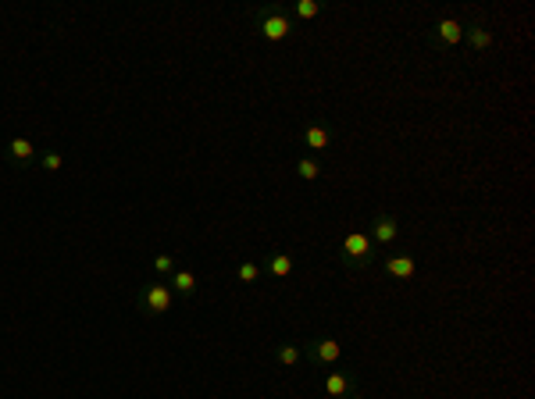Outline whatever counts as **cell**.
Listing matches in <instances>:
<instances>
[{
    "mask_svg": "<svg viewBox=\"0 0 535 399\" xmlns=\"http://www.w3.org/2000/svg\"><path fill=\"white\" fill-rule=\"evenodd\" d=\"M432 43L443 47V50L460 47V43H464V22H457V18H439V22L432 26Z\"/></svg>",
    "mask_w": 535,
    "mask_h": 399,
    "instance_id": "obj_7",
    "label": "cell"
},
{
    "mask_svg": "<svg viewBox=\"0 0 535 399\" xmlns=\"http://www.w3.org/2000/svg\"><path fill=\"white\" fill-rule=\"evenodd\" d=\"M297 175H300L304 182H318V179H322V164H318L314 157H300V161H297Z\"/></svg>",
    "mask_w": 535,
    "mask_h": 399,
    "instance_id": "obj_16",
    "label": "cell"
},
{
    "mask_svg": "<svg viewBox=\"0 0 535 399\" xmlns=\"http://www.w3.org/2000/svg\"><path fill=\"white\" fill-rule=\"evenodd\" d=\"M325 11V4H318V0H297L293 4V15L300 18V22H311V18H318Z\"/></svg>",
    "mask_w": 535,
    "mask_h": 399,
    "instance_id": "obj_15",
    "label": "cell"
},
{
    "mask_svg": "<svg viewBox=\"0 0 535 399\" xmlns=\"http://www.w3.org/2000/svg\"><path fill=\"white\" fill-rule=\"evenodd\" d=\"M264 271H260V264H253V260H243L239 267H235V278L243 282V285H250V282H257Z\"/></svg>",
    "mask_w": 535,
    "mask_h": 399,
    "instance_id": "obj_17",
    "label": "cell"
},
{
    "mask_svg": "<svg viewBox=\"0 0 535 399\" xmlns=\"http://www.w3.org/2000/svg\"><path fill=\"white\" fill-rule=\"evenodd\" d=\"M40 164H43V171H61V164H65V161H61V154H43V157H40Z\"/></svg>",
    "mask_w": 535,
    "mask_h": 399,
    "instance_id": "obj_18",
    "label": "cell"
},
{
    "mask_svg": "<svg viewBox=\"0 0 535 399\" xmlns=\"http://www.w3.org/2000/svg\"><path fill=\"white\" fill-rule=\"evenodd\" d=\"M293 267H297V260H293L290 253L275 250V253H268V257H264V267H260V271H268L272 278H290V275H293Z\"/></svg>",
    "mask_w": 535,
    "mask_h": 399,
    "instance_id": "obj_11",
    "label": "cell"
},
{
    "mask_svg": "<svg viewBox=\"0 0 535 399\" xmlns=\"http://www.w3.org/2000/svg\"><path fill=\"white\" fill-rule=\"evenodd\" d=\"M375 243H371V235L364 232V228H354V232H346L343 235V243H339V264L343 267H350V271H361V267H368L371 260H375Z\"/></svg>",
    "mask_w": 535,
    "mask_h": 399,
    "instance_id": "obj_1",
    "label": "cell"
},
{
    "mask_svg": "<svg viewBox=\"0 0 535 399\" xmlns=\"http://www.w3.org/2000/svg\"><path fill=\"white\" fill-rule=\"evenodd\" d=\"M464 43H467L471 54H489V50H492V29L475 18V22L464 26Z\"/></svg>",
    "mask_w": 535,
    "mask_h": 399,
    "instance_id": "obj_8",
    "label": "cell"
},
{
    "mask_svg": "<svg viewBox=\"0 0 535 399\" xmlns=\"http://www.w3.org/2000/svg\"><path fill=\"white\" fill-rule=\"evenodd\" d=\"M382 271H386V278H393V282H410V278L418 275V257H414L410 250L389 253V257H382Z\"/></svg>",
    "mask_w": 535,
    "mask_h": 399,
    "instance_id": "obj_6",
    "label": "cell"
},
{
    "mask_svg": "<svg viewBox=\"0 0 535 399\" xmlns=\"http://www.w3.org/2000/svg\"><path fill=\"white\" fill-rule=\"evenodd\" d=\"M368 235H371L375 250H389V246L400 239V218H396V214H386V211H382V214H375V218H371V232H368Z\"/></svg>",
    "mask_w": 535,
    "mask_h": 399,
    "instance_id": "obj_5",
    "label": "cell"
},
{
    "mask_svg": "<svg viewBox=\"0 0 535 399\" xmlns=\"http://www.w3.org/2000/svg\"><path fill=\"white\" fill-rule=\"evenodd\" d=\"M154 271H157V275H171V257H168V253H157V257H154Z\"/></svg>",
    "mask_w": 535,
    "mask_h": 399,
    "instance_id": "obj_19",
    "label": "cell"
},
{
    "mask_svg": "<svg viewBox=\"0 0 535 399\" xmlns=\"http://www.w3.org/2000/svg\"><path fill=\"white\" fill-rule=\"evenodd\" d=\"M257 29H260V36H264L268 43H282V40L293 36V18L286 15V8L268 4V8L257 11Z\"/></svg>",
    "mask_w": 535,
    "mask_h": 399,
    "instance_id": "obj_2",
    "label": "cell"
},
{
    "mask_svg": "<svg viewBox=\"0 0 535 399\" xmlns=\"http://www.w3.org/2000/svg\"><path fill=\"white\" fill-rule=\"evenodd\" d=\"M304 356L314 363V367H336L339 360H343V342L339 339H332V335H318L314 342H307L304 346Z\"/></svg>",
    "mask_w": 535,
    "mask_h": 399,
    "instance_id": "obj_3",
    "label": "cell"
},
{
    "mask_svg": "<svg viewBox=\"0 0 535 399\" xmlns=\"http://www.w3.org/2000/svg\"><path fill=\"white\" fill-rule=\"evenodd\" d=\"M322 392L332 395V399H343V395L357 392V378H354L350 371H329L325 381H322Z\"/></svg>",
    "mask_w": 535,
    "mask_h": 399,
    "instance_id": "obj_9",
    "label": "cell"
},
{
    "mask_svg": "<svg viewBox=\"0 0 535 399\" xmlns=\"http://www.w3.org/2000/svg\"><path fill=\"white\" fill-rule=\"evenodd\" d=\"M343 399H364V395H361V392H350V395H343Z\"/></svg>",
    "mask_w": 535,
    "mask_h": 399,
    "instance_id": "obj_20",
    "label": "cell"
},
{
    "mask_svg": "<svg viewBox=\"0 0 535 399\" xmlns=\"http://www.w3.org/2000/svg\"><path fill=\"white\" fill-rule=\"evenodd\" d=\"M171 296H175L171 285H161V282L143 285V292H139V310L150 314V317H161V314L171 310Z\"/></svg>",
    "mask_w": 535,
    "mask_h": 399,
    "instance_id": "obj_4",
    "label": "cell"
},
{
    "mask_svg": "<svg viewBox=\"0 0 535 399\" xmlns=\"http://www.w3.org/2000/svg\"><path fill=\"white\" fill-rule=\"evenodd\" d=\"M304 147H307V150H314V154L329 150V147H332V129H329V125H322V122H311V125L304 129Z\"/></svg>",
    "mask_w": 535,
    "mask_h": 399,
    "instance_id": "obj_10",
    "label": "cell"
},
{
    "mask_svg": "<svg viewBox=\"0 0 535 399\" xmlns=\"http://www.w3.org/2000/svg\"><path fill=\"white\" fill-rule=\"evenodd\" d=\"M171 292H179V296H193L196 292V275L193 271H171Z\"/></svg>",
    "mask_w": 535,
    "mask_h": 399,
    "instance_id": "obj_14",
    "label": "cell"
},
{
    "mask_svg": "<svg viewBox=\"0 0 535 399\" xmlns=\"http://www.w3.org/2000/svg\"><path fill=\"white\" fill-rule=\"evenodd\" d=\"M8 157H11L15 164H29V161L36 157V143H29V139H22V136H18V139H11V143H8Z\"/></svg>",
    "mask_w": 535,
    "mask_h": 399,
    "instance_id": "obj_12",
    "label": "cell"
},
{
    "mask_svg": "<svg viewBox=\"0 0 535 399\" xmlns=\"http://www.w3.org/2000/svg\"><path fill=\"white\" fill-rule=\"evenodd\" d=\"M275 360L282 367H297L304 360V346L300 342H282V346H275Z\"/></svg>",
    "mask_w": 535,
    "mask_h": 399,
    "instance_id": "obj_13",
    "label": "cell"
}]
</instances>
